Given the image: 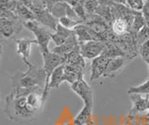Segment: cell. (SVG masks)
<instances>
[{"instance_id":"1","label":"cell","mask_w":149,"mask_h":125,"mask_svg":"<svg viewBox=\"0 0 149 125\" xmlns=\"http://www.w3.org/2000/svg\"><path fill=\"white\" fill-rule=\"evenodd\" d=\"M5 113L9 119L17 122H31L38 115L28 106L27 96H14L10 92L5 98Z\"/></svg>"},{"instance_id":"2","label":"cell","mask_w":149,"mask_h":125,"mask_svg":"<svg viewBox=\"0 0 149 125\" xmlns=\"http://www.w3.org/2000/svg\"><path fill=\"white\" fill-rule=\"evenodd\" d=\"M46 72L43 67L31 64L27 70L22 72L18 70L10 77L11 90L18 88H37L46 86Z\"/></svg>"},{"instance_id":"3","label":"cell","mask_w":149,"mask_h":125,"mask_svg":"<svg viewBox=\"0 0 149 125\" xmlns=\"http://www.w3.org/2000/svg\"><path fill=\"white\" fill-rule=\"evenodd\" d=\"M42 54V58H43V69L46 72V86H45V90H44V99L45 101L48 98L49 95V91H48V88L49 84V80L50 77L52 75L53 71L56 68L59 67L62 64H64V57L61 56L59 54H56L52 52H44L41 53Z\"/></svg>"},{"instance_id":"4","label":"cell","mask_w":149,"mask_h":125,"mask_svg":"<svg viewBox=\"0 0 149 125\" xmlns=\"http://www.w3.org/2000/svg\"><path fill=\"white\" fill-rule=\"evenodd\" d=\"M23 26L35 35L36 45L38 46L41 53L50 52L49 50V43L51 40V33L40 27L36 21L24 22H23Z\"/></svg>"},{"instance_id":"5","label":"cell","mask_w":149,"mask_h":125,"mask_svg":"<svg viewBox=\"0 0 149 125\" xmlns=\"http://www.w3.org/2000/svg\"><path fill=\"white\" fill-rule=\"evenodd\" d=\"M106 47V42L91 40L80 44V52L85 59L93 60L101 56Z\"/></svg>"},{"instance_id":"6","label":"cell","mask_w":149,"mask_h":125,"mask_svg":"<svg viewBox=\"0 0 149 125\" xmlns=\"http://www.w3.org/2000/svg\"><path fill=\"white\" fill-rule=\"evenodd\" d=\"M71 90L82 99L84 105L93 106V91L90 84L84 80H80L70 85Z\"/></svg>"},{"instance_id":"7","label":"cell","mask_w":149,"mask_h":125,"mask_svg":"<svg viewBox=\"0 0 149 125\" xmlns=\"http://www.w3.org/2000/svg\"><path fill=\"white\" fill-rule=\"evenodd\" d=\"M111 59L112 58H107L104 56V55H101V56L91 60V76H90L91 82L95 81L104 76V73L106 71L107 66H108Z\"/></svg>"},{"instance_id":"8","label":"cell","mask_w":149,"mask_h":125,"mask_svg":"<svg viewBox=\"0 0 149 125\" xmlns=\"http://www.w3.org/2000/svg\"><path fill=\"white\" fill-rule=\"evenodd\" d=\"M23 22L20 19L16 21H8L0 19V32L3 38L9 39L13 38L14 36L20 34L22 30Z\"/></svg>"},{"instance_id":"9","label":"cell","mask_w":149,"mask_h":125,"mask_svg":"<svg viewBox=\"0 0 149 125\" xmlns=\"http://www.w3.org/2000/svg\"><path fill=\"white\" fill-rule=\"evenodd\" d=\"M16 42V50L17 53L20 55L23 64L25 66H29L31 63L29 62L30 54H31V49L33 44H36V39H30V38H20L15 39Z\"/></svg>"},{"instance_id":"10","label":"cell","mask_w":149,"mask_h":125,"mask_svg":"<svg viewBox=\"0 0 149 125\" xmlns=\"http://www.w3.org/2000/svg\"><path fill=\"white\" fill-rule=\"evenodd\" d=\"M132 100V108L130 111V115L134 116L137 113H143L149 111V95L143 96L142 94H129Z\"/></svg>"},{"instance_id":"11","label":"cell","mask_w":149,"mask_h":125,"mask_svg":"<svg viewBox=\"0 0 149 125\" xmlns=\"http://www.w3.org/2000/svg\"><path fill=\"white\" fill-rule=\"evenodd\" d=\"M34 14L36 16V21L37 22H39V24L49 27V28L54 31L57 28L59 20L56 19L47 8H39V10H37L36 11L34 12Z\"/></svg>"},{"instance_id":"12","label":"cell","mask_w":149,"mask_h":125,"mask_svg":"<svg viewBox=\"0 0 149 125\" xmlns=\"http://www.w3.org/2000/svg\"><path fill=\"white\" fill-rule=\"evenodd\" d=\"M130 58L128 57H116L112 58L109 62L108 66L104 73V78H113L119 74L127 66L130 62Z\"/></svg>"},{"instance_id":"13","label":"cell","mask_w":149,"mask_h":125,"mask_svg":"<svg viewBox=\"0 0 149 125\" xmlns=\"http://www.w3.org/2000/svg\"><path fill=\"white\" fill-rule=\"evenodd\" d=\"M74 31L77 38L79 44L86 43V42H88V41H91V40L100 41L99 38H98L94 32H93L90 27L84 24H79L77 27H74Z\"/></svg>"},{"instance_id":"14","label":"cell","mask_w":149,"mask_h":125,"mask_svg":"<svg viewBox=\"0 0 149 125\" xmlns=\"http://www.w3.org/2000/svg\"><path fill=\"white\" fill-rule=\"evenodd\" d=\"M79 47H80V44H79L77 36H76V34H74L72 36H70V38L65 41L62 46H59V47L55 46L51 52L56 53V54H59V55H61V56L63 57L66 54L70 53L71 52H73V50H74Z\"/></svg>"},{"instance_id":"15","label":"cell","mask_w":149,"mask_h":125,"mask_svg":"<svg viewBox=\"0 0 149 125\" xmlns=\"http://www.w3.org/2000/svg\"><path fill=\"white\" fill-rule=\"evenodd\" d=\"M83 67L78 66L64 64V81L68 82L70 85L80 80H83Z\"/></svg>"},{"instance_id":"16","label":"cell","mask_w":149,"mask_h":125,"mask_svg":"<svg viewBox=\"0 0 149 125\" xmlns=\"http://www.w3.org/2000/svg\"><path fill=\"white\" fill-rule=\"evenodd\" d=\"M64 57V64H71V66H78L81 67H85V58L82 56L80 52V47L76 49L70 53L66 54Z\"/></svg>"},{"instance_id":"17","label":"cell","mask_w":149,"mask_h":125,"mask_svg":"<svg viewBox=\"0 0 149 125\" xmlns=\"http://www.w3.org/2000/svg\"><path fill=\"white\" fill-rule=\"evenodd\" d=\"M63 82H64V64L60 66L53 71L52 75L50 77L49 84L48 88L49 94L52 89H58Z\"/></svg>"},{"instance_id":"18","label":"cell","mask_w":149,"mask_h":125,"mask_svg":"<svg viewBox=\"0 0 149 125\" xmlns=\"http://www.w3.org/2000/svg\"><path fill=\"white\" fill-rule=\"evenodd\" d=\"M93 106L90 105H84L83 108L80 110L76 118L74 119V124L76 125H87L91 120Z\"/></svg>"},{"instance_id":"19","label":"cell","mask_w":149,"mask_h":125,"mask_svg":"<svg viewBox=\"0 0 149 125\" xmlns=\"http://www.w3.org/2000/svg\"><path fill=\"white\" fill-rule=\"evenodd\" d=\"M15 13L17 14V16L20 18V20L24 22H28V21H36V16L29 8L27 6H25L24 4H22V2L19 1L18 5L16 8Z\"/></svg>"},{"instance_id":"20","label":"cell","mask_w":149,"mask_h":125,"mask_svg":"<svg viewBox=\"0 0 149 125\" xmlns=\"http://www.w3.org/2000/svg\"><path fill=\"white\" fill-rule=\"evenodd\" d=\"M113 33L116 36H123L130 32V26L128 22L124 19H116L111 25Z\"/></svg>"},{"instance_id":"21","label":"cell","mask_w":149,"mask_h":125,"mask_svg":"<svg viewBox=\"0 0 149 125\" xmlns=\"http://www.w3.org/2000/svg\"><path fill=\"white\" fill-rule=\"evenodd\" d=\"M95 14L102 18L109 25H112L114 22V18L112 15L111 6L109 5H99L95 11Z\"/></svg>"},{"instance_id":"22","label":"cell","mask_w":149,"mask_h":125,"mask_svg":"<svg viewBox=\"0 0 149 125\" xmlns=\"http://www.w3.org/2000/svg\"><path fill=\"white\" fill-rule=\"evenodd\" d=\"M144 25H146V20H144L143 11H136L134 14V19L132 22V30H130V33H132L135 36L140 30H142L143 28Z\"/></svg>"},{"instance_id":"23","label":"cell","mask_w":149,"mask_h":125,"mask_svg":"<svg viewBox=\"0 0 149 125\" xmlns=\"http://www.w3.org/2000/svg\"><path fill=\"white\" fill-rule=\"evenodd\" d=\"M127 92H128V94H142V95H149V78L143 83V84L130 87Z\"/></svg>"},{"instance_id":"24","label":"cell","mask_w":149,"mask_h":125,"mask_svg":"<svg viewBox=\"0 0 149 125\" xmlns=\"http://www.w3.org/2000/svg\"><path fill=\"white\" fill-rule=\"evenodd\" d=\"M67 6L68 4L66 2H60L51 8L49 10L50 13L52 14L56 19H61V18L66 16L67 12Z\"/></svg>"},{"instance_id":"25","label":"cell","mask_w":149,"mask_h":125,"mask_svg":"<svg viewBox=\"0 0 149 125\" xmlns=\"http://www.w3.org/2000/svg\"><path fill=\"white\" fill-rule=\"evenodd\" d=\"M149 39V27L144 25L142 30H140L138 33L135 35V41H136V45L139 49V47L146 43Z\"/></svg>"},{"instance_id":"26","label":"cell","mask_w":149,"mask_h":125,"mask_svg":"<svg viewBox=\"0 0 149 125\" xmlns=\"http://www.w3.org/2000/svg\"><path fill=\"white\" fill-rule=\"evenodd\" d=\"M81 1L84 5V8H85V10H86L87 15L95 14L97 8L100 5L99 2H98V0H81Z\"/></svg>"},{"instance_id":"27","label":"cell","mask_w":149,"mask_h":125,"mask_svg":"<svg viewBox=\"0 0 149 125\" xmlns=\"http://www.w3.org/2000/svg\"><path fill=\"white\" fill-rule=\"evenodd\" d=\"M59 24H62L63 26H64L65 28H68V29H72L74 30V27H77L79 24H84L83 22L81 21H76V20H73L71 18H68V17H63L59 19Z\"/></svg>"},{"instance_id":"28","label":"cell","mask_w":149,"mask_h":125,"mask_svg":"<svg viewBox=\"0 0 149 125\" xmlns=\"http://www.w3.org/2000/svg\"><path fill=\"white\" fill-rule=\"evenodd\" d=\"M55 33L57 34L58 36H60L61 38H63L67 40L70 36H72L73 35H74V31L72 30V29L65 28V27L63 26L62 24H58L57 28H56V30H55Z\"/></svg>"},{"instance_id":"29","label":"cell","mask_w":149,"mask_h":125,"mask_svg":"<svg viewBox=\"0 0 149 125\" xmlns=\"http://www.w3.org/2000/svg\"><path fill=\"white\" fill-rule=\"evenodd\" d=\"M74 8V10L76 11V13H77V15L80 18V19L85 22H86V20H87V12H86V10H85V8H84V5H83V3H82V1L80 0V3L78 4L77 6H76L74 8Z\"/></svg>"},{"instance_id":"30","label":"cell","mask_w":149,"mask_h":125,"mask_svg":"<svg viewBox=\"0 0 149 125\" xmlns=\"http://www.w3.org/2000/svg\"><path fill=\"white\" fill-rule=\"evenodd\" d=\"M138 52L143 59V61L149 60V39L146 41V43H143L141 47H139Z\"/></svg>"},{"instance_id":"31","label":"cell","mask_w":149,"mask_h":125,"mask_svg":"<svg viewBox=\"0 0 149 125\" xmlns=\"http://www.w3.org/2000/svg\"><path fill=\"white\" fill-rule=\"evenodd\" d=\"M60 2H65V0H46V7L49 10H50L56 4Z\"/></svg>"},{"instance_id":"32","label":"cell","mask_w":149,"mask_h":125,"mask_svg":"<svg viewBox=\"0 0 149 125\" xmlns=\"http://www.w3.org/2000/svg\"><path fill=\"white\" fill-rule=\"evenodd\" d=\"M65 2H66L70 7L74 8L80 3V0H65Z\"/></svg>"},{"instance_id":"33","label":"cell","mask_w":149,"mask_h":125,"mask_svg":"<svg viewBox=\"0 0 149 125\" xmlns=\"http://www.w3.org/2000/svg\"><path fill=\"white\" fill-rule=\"evenodd\" d=\"M111 1L115 4H118V5H123L126 7H129L128 3H127V0H111Z\"/></svg>"},{"instance_id":"34","label":"cell","mask_w":149,"mask_h":125,"mask_svg":"<svg viewBox=\"0 0 149 125\" xmlns=\"http://www.w3.org/2000/svg\"><path fill=\"white\" fill-rule=\"evenodd\" d=\"M142 11H143V13H147V14H149V1L144 2V5H143Z\"/></svg>"},{"instance_id":"35","label":"cell","mask_w":149,"mask_h":125,"mask_svg":"<svg viewBox=\"0 0 149 125\" xmlns=\"http://www.w3.org/2000/svg\"><path fill=\"white\" fill-rule=\"evenodd\" d=\"M135 1H136V0H127L128 6H129L130 8H132V10H133L134 5H135Z\"/></svg>"},{"instance_id":"36","label":"cell","mask_w":149,"mask_h":125,"mask_svg":"<svg viewBox=\"0 0 149 125\" xmlns=\"http://www.w3.org/2000/svg\"><path fill=\"white\" fill-rule=\"evenodd\" d=\"M129 125H140V124H138L137 122H135L134 120H132V122L129 123Z\"/></svg>"},{"instance_id":"37","label":"cell","mask_w":149,"mask_h":125,"mask_svg":"<svg viewBox=\"0 0 149 125\" xmlns=\"http://www.w3.org/2000/svg\"><path fill=\"white\" fill-rule=\"evenodd\" d=\"M146 64H147V66H148V69H149V60H146V61H144Z\"/></svg>"},{"instance_id":"38","label":"cell","mask_w":149,"mask_h":125,"mask_svg":"<svg viewBox=\"0 0 149 125\" xmlns=\"http://www.w3.org/2000/svg\"><path fill=\"white\" fill-rule=\"evenodd\" d=\"M149 117V111H148V112L146 113V118H148Z\"/></svg>"},{"instance_id":"39","label":"cell","mask_w":149,"mask_h":125,"mask_svg":"<svg viewBox=\"0 0 149 125\" xmlns=\"http://www.w3.org/2000/svg\"><path fill=\"white\" fill-rule=\"evenodd\" d=\"M146 122L149 123V117H148V118H146Z\"/></svg>"},{"instance_id":"40","label":"cell","mask_w":149,"mask_h":125,"mask_svg":"<svg viewBox=\"0 0 149 125\" xmlns=\"http://www.w3.org/2000/svg\"><path fill=\"white\" fill-rule=\"evenodd\" d=\"M87 125H93V124H92V122H91H91H88V123Z\"/></svg>"},{"instance_id":"41","label":"cell","mask_w":149,"mask_h":125,"mask_svg":"<svg viewBox=\"0 0 149 125\" xmlns=\"http://www.w3.org/2000/svg\"><path fill=\"white\" fill-rule=\"evenodd\" d=\"M122 125H129V123H124V124H122Z\"/></svg>"},{"instance_id":"42","label":"cell","mask_w":149,"mask_h":125,"mask_svg":"<svg viewBox=\"0 0 149 125\" xmlns=\"http://www.w3.org/2000/svg\"><path fill=\"white\" fill-rule=\"evenodd\" d=\"M44 1H45V2H46V0H44Z\"/></svg>"},{"instance_id":"43","label":"cell","mask_w":149,"mask_h":125,"mask_svg":"<svg viewBox=\"0 0 149 125\" xmlns=\"http://www.w3.org/2000/svg\"><path fill=\"white\" fill-rule=\"evenodd\" d=\"M73 125H76V124H73Z\"/></svg>"}]
</instances>
